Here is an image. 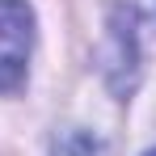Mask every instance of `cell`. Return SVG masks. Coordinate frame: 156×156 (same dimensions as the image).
Returning <instances> with one entry per match:
<instances>
[{"mask_svg":"<svg viewBox=\"0 0 156 156\" xmlns=\"http://www.w3.org/2000/svg\"><path fill=\"white\" fill-rule=\"evenodd\" d=\"M34 13L26 0H0V93H17L30 72Z\"/></svg>","mask_w":156,"mask_h":156,"instance_id":"obj_1","label":"cell"},{"mask_svg":"<svg viewBox=\"0 0 156 156\" xmlns=\"http://www.w3.org/2000/svg\"><path fill=\"white\" fill-rule=\"evenodd\" d=\"M55 156H105V148H101V139L89 135V131H68L55 144Z\"/></svg>","mask_w":156,"mask_h":156,"instance_id":"obj_2","label":"cell"},{"mask_svg":"<svg viewBox=\"0 0 156 156\" xmlns=\"http://www.w3.org/2000/svg\"><path fill=\"white\" fill-rule=\"evenodd\" d=\"M148 156H156V152H148Z\"/></svg>","mask_w":156,"mask_h":156,"instance_id":"obj_3","label":"cell"}]
</instances>
